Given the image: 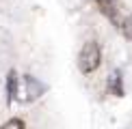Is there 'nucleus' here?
<instances>
[{
  "mask_svg": "<svg viewBox=\"0 0 132 129\" xmlns=\"http://www.w3.org/2000/svg\"><path fill=\"white\" fill-rule=\"evenodd\" d=\"M97 4L102 7V11L113 13V9H115V4H117V0H97Z\"/></svg>",
  "mask_w": 132,
  "mask_h": 129,
  "instance_id": "423d86ee",
  "label": "nucleus"
},
{
  "mask_svg": "<svg viewBox=\"0 0 132 129\" xmlns=\"http://www.w3.org/2000/svg\"><path fill=\"white\" fill-rule=\"evenodd\" d=\"M2 129H24V123L20 121V118H13V121H9V123H4Z\"/></svg>",
  "mask_w": 132,
  "mask_h": 129,
  "instance_id": "0eeeda50",
  "label": "nucleus"
},
{
  "mask_svg": "<svg viewBox=\"0 0 132 129\" xmlns=\"http://www.w3.org/2000/svg\"><path fill=\"white\" fill-rule=\"evenodd\" d=\"M7 99H9V103L15 99V95H18V73L15 71H11L9 73V78H7Z\"/></svg>",
  "mask_w": 132,
  "mask_h": 129,
  "instance_id": "7ed1b4c3",
  "label": "nucleus"
},
{
  "mask_svg": "<svg viewBox=\"0 0 132 129\" xmlns=\"http://www.w3.org/2000/svg\"><path fill=\"white\" fill-rule=\"evenodd\" d=\"M43 86L39 80H35V78H30V75H24V80H22V88L18 86V99L22 101H30V99H37L41 93H43Z\"/></svg>",
  "mask_w": 132,
  "mask_h": 129,
  "instance_id": "f03ea898",
  "label": "nucleus"
},
{
  "mask_svg": "<svg viewBox=\"0 0 132 129\" xmlns=\"http://www.w3.org/2000/svg\"><path fill=\"white\" fill-rule=\"evenodd\" d=\"M100 60H102V52H100V45L95 41H87L82 45V50L78 54V67L82 73H93L97 67H100Z\"/></svg>",
  "mask_w": 132,
  "mask_h": 129,
  "instance_id": "f257e3e1",
  "label": "nucleus"
},
{
  "mask_svg": "<svg viewBox=\"0 0 132 129\" xmlns=\"http://www.w3.org/2000/svg\"><path fill=\"white\" fill-rule=\"evenodd\" d=\"M121 30H123V37H126V39H128V41H132V15H128V17L123 19Z\"/></svg>",
  "mask_w": 132,
  "mask_h": 129,
  "instance_id": "39448f33",
  "label": "nucleus"
},
{
  "mask_svg": "<svg viewBox=\"0 0 132 129\" xmlns=\"http://www.w3.org/2000/svg\"><path fill=\"white\" fill-rule=\"evenodd\" d=\"M108 90H111L113 95H123V88H121V75L117 71L111 73V78H108Z\"/></svg>",
  "mask_w": 132,
  "mask_h": 129,
  "instance_id": "20e7f679",
  "label": "nucleus"
}]
</instances>
